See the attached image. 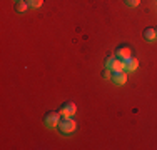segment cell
<instances>
[{
	"label": "cell",
	"instance_id": "cell-1",
	"mask_svg": "<svg viewBox=\"0 0 157 150\" xmlns=\"http://www.w3.org/2000/svg\"><path fill=\"white\" fill-rule=\"evenodd\" d=\"M57 129L60 133L74 132V130H75V120L72 117H60V120H59V123H57Z\"/></svg>",
	"mask_w": 157,
	"mask_h": 150
},
{
	"label": "cell",
	"instance_id": "cell-2",
	"mask_svg": "<svg viewBox=\"0 0 157 150\" xmlns=\"http://www.w3.org/2000/svg\"><path fill=\"white\" fill-rule=\"evenodd\" d=\"M132 54H134V50L130 48V45L121 43V45H117V47H115V57L121 58V60H125V58L132 57Z\"/></svg>",
	"mask_w": 157,
	"mask_h": 150
},
{
	"label": "cell",
	"instance_id": "cell-3",
	"mask_svg": "<svg viewBox=\"0 0 157 150\" xmlns=\"http://www.w3.org/2000/svg\"><path fill=\"white\" fill-rule=\"evenodd\" d=\"M75 110H77V107H75V103L74 102H63L60 105V108H59V114H60V117H72L74 114H75Z\"/></svg>",
	"mask_w": 157,
	"mask_h": 150
},
{
	"label": "cell",
	"instance_id": "cell-4",
	"mask_svg": "<svg viewBox=\"0 0 157 150\" xmlns=\"http://www.w3.org/2000/svg\"><path fill=\"white\" fill-rule=\"evenodd\" d=\"M59 120H60V114H59V112L50 110V112H47L45 117H44V123H45L47 127H50V129H52V127H57Z\"/></svg>",
	"mask_w": 157,
	"mask_h": 150
},
{
	"label": "cell",
	"instance_id": "cell-5",
	"mask_svg": "<svg viewBox=\"0 0 157 150\" xmlns=\"http://www.w3.org/2000/svg\"><path fill=\"white\" fill-rule=\"evenodd\" d=\"M104 67H109L110 70H124L122 69V60L117 58L115 55H109L104 62Z\"/></svg>",
	"mask_w": 157,
	"mask_h": 150
},
{
	"label": "cell",
	"instance_id": "cell-6",
	"mask_svg": "<svg viewBox=\"0 0 157 150\" xmlns=\"http://www.w3.org/2000/svg\"><path fill=\"white\" fill-rule=\"evenodd\" d=\"M110 80L115 85H124L127 82V72H124V70H112Z\"/></svg>",
	"mask_w": 157,
	"mask_h": 150
},
{
	"label": "cell",
	"instance_id": "cell-7",
	"mask_svg": "<svg viewBox=\"0 0 157 150\" xmlns=\"http://www.w3.org/2000/svg\"><path fill=\"white\" fill-rule=\"evenodd\" d=\"M139 67V60H137L136 57H129V58H125V60H122V69H124V72H134V70Z\"/></svg>",
	"mask_w": 157,
	"mask_h": 150
},
{
	"label": "cell",
	"instance_id": "cell-8",
	"mask_svg": "<svg viewBox=\"0 0 157 150\" xmlns=\"http://www.w3.org/2000/svg\"><path fill=\"white\" fill-rule=\"evenodd\" d=\"M142 37H144V40H145V42H152V40H154L155 37H157L155 28H152V27L144 28V32H142Z\"/></svg>",
	"mask_w": 157,
	"mask_h": 150
},
{
	"label": "cell",
	"instance_id": "cell-9",
	"mask_svg": "<svg viewBox=\"0 0 157 150\" xmlns=\"http://www.w3.org/2000/svg\"><path fill=\"white\" fill-rule=\"evenodd\" d=\"M15 12H18V13H25V10L29 9V3L25 2V0H20V2H15Z\"/></svg>",
	"mask_w": 157,
	"mask_h": 150
},
{
	"label": "cell",
	"instance_id": "cell-10",
	"mask_svg": "<svg viewBox=\"0 0 157 150\" xmlns=\"http://www.w3.org/2000/svg\"><path fill=\"white\" fill-rule=\"evenodd\" d=\"M25 2H27L29 7H32V9H39V7L44 3V0H25Z\"/></svg>",
	"mask_w": 157,
	"mask_h": 150
},
{
	"label": "cell",
	"instance_id": "cell-11",
	"mask_svg": "<svg viewBox=\"0 0 157 150\" xmlns=\"http://www.w3.org/2000/svg\"><path fill=\"white\" fill-rule=\"evenodd\" d=\"M100 75H102L104 78H110V77H112V70L109 69V67H104L102 72H100Z\"/></svg>",
	"mask_w": 157,
	"mask_h": 150
},
{
	"label": "cell",
	"instance_id": "cell-12",
	"mask_svg": "<svg viewBox=\"0 0 157 150\" xmlns=\"http://www.w3.org/2000/svg\"><path fill=\"white\" fill-rule=\"evenodd\" d=\"M124 3L127 7H130V9H134V7H137L140 3V0H124Z\"/></svg>",
	"mask_w": 157,
	"mask_h": 150
},
{
	"label": "cell",
	"instance_id": "cell-13",
	"mask_svg": "<svg viewBox=\"0 0 157 150\" xmlns=\"http://www.w3.org/2000/svg\"><path fill=\"white\" fill-rule=\"evenodd\" d=\"M15 2H20V0H15Z\"/></svg>",
	"mask_w": 157,
	"mask_h": 150
},
{
	"label": "cell",
	"instance_id": "cell-14",
	"mask_svg": "<svg viewBox=\"0 0 157 150\" xmlns=\"http://www.w3.org/2000/svg\"><path fill=\"white\" fill-rule=\"evenodd\" d=\"M155 33H157V28H155Z\"/></svg>",
	"mask_w": 157,
	"mask_h": 150
}]
</instances>
